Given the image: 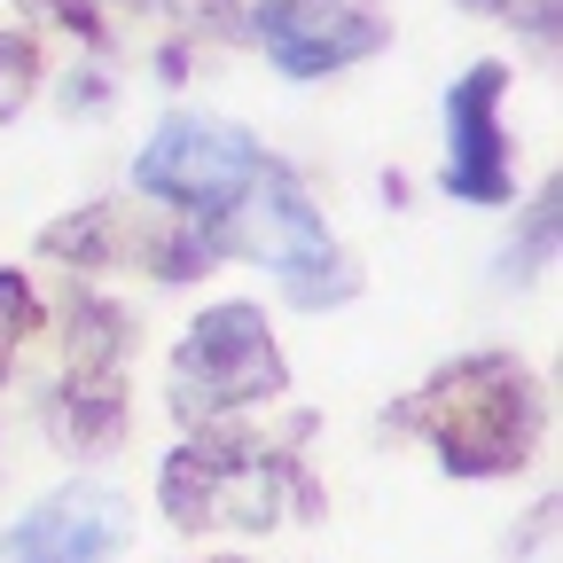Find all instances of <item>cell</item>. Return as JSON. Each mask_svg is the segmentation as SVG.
I'll return each instance as SVG.
<instances>
[{"mask_svg": "<svg viewBox=\"0 0 563 563\" xmlns=\"http://www.w3.org/2000/svg\"><path fill=\"white\" fill-rule=\"evenodd\" d=\"M399 431H415L454 477H509L540 446V384L509 352H462L422 391L399 399Z\"/></svg>", "mask_w": 563, "mask_h": 563, "instance_id": "cell-1", "label": "cell"}, {"mask_svg": "<svg viewBox=\"0 0 563 563\" xmlns=\"http://www.w3.org/2000/svg\"><path fill=\"white\" fill-rule=\"evenodd\" d=\"M157 509L180 532H274L282 517H313V485L282 446L251 431H196L165 454Z\"/></svg>", "mask_w": 563, "mask_h": 563, "instance_id": "cell-2", "label": "cell"}, {"mask_svg": "<svg viewBox=\"0 0 563 563\" xmlns=\"http://www.w3.org/2000/svg\"><path fill=\"white\" fill-rule=\"evenodd\" d=\"M211 258H258L282 274V298L306 306V313H329L344 306L352 290H361V266H352V251H336V235L321 228V211L306 196V180L290 165H274L243 188V203L228 211V220L203 228Z\"/></svg>", "mask_w": 563, "mask_h": 563, "instance_id": "cell-3", "label": "cell"}, {"mask_svg": "<svg viewBox=\"0 0 563 563\" xmlns=\"http://www.w3.org/2000/svg\"><path fill=\"white\" fill-rule=\"evenodd\" d=\"M266 173V150L235 125V118H203V110H173L133 157V188L157 211L211 228L243 203V188Z\"/></svg>", "mask_w": 563, "mask_h": 563, "instance_id": "cell-4", "label": "cell"}, {"mask_svg": "<svg viewBox=\"0 0 563 563\" xmlns=\"http://www.w3.org/2000/svg\"><path fill=\"white\" fill-rule=\"evenodd\" d=\"M290 384V361L274 352V329L258 306L228 298L188 321V336L173 344V376H165V399L180 422H211V415H235V407H258V399H282Z\"/></svg>", "mask_w": 563, "mask_h": 563, "instance_id": "cell-5", "label": "cell"}, {"mask_svg": "<svg viewBox=\"0 0 563 563\" xmlns=\"http://www.w3.org/2000/svg\"><path fill=\"white\" fill-rule=\"evenodd\" d=\"M125 336L133 321L110 298H70V344H63V384L47 391V439L63 454H110L125 439Z\"/></svg>", "mask_w": 563, "mask_h": 563, "instance_id": "cell-6", "label": "cell"}, {"mask_svg": "<svg viewBox=\"0 0 563 563\" xmlns=\"http://www.w3.org/2000/svg\"><path fill=\"white\" fill-rule=\"evenodd\" d=\"M40 251L47 258H63V266H150V274H165V282H188L203 258H211V243H203V228L196 220H157V211H133V203H87V211H63V220L40 235Z\"/></svg>", "mask_w": 563, "mask_h": 563, "instance_id": "cell-7", "label": "cell"}, {"mask_svg": "<svg viewBox=\"0 0 563 563\" xmlns=\"http://www.w3.org/2000/svg\"><path fill=\"white\" fill-rule=\"evenodd\" d=\"M133 540V501L110 477H70L0 532V563H110Z\"/></svg>", "mask_w": 563, "mask_h": 563, "instance_id": "cell-8", "label": "cell"}, {"mask_svg": "<svg viewBox=\"0 0 563 563\" xmlns=\"http://www.w3.org/2000/svg\"><path fill=\"white\" fill-rule=\"evenodd\" d=\"M243 24L290 79H329V70H352L384 47V16L352 9V0H258Z\"/></svg>", "mask_w": 563, "mask_h": 563, "instance_id": "cell-9", "label": "cell"}, {"mask_svg": "<svg viewBox=\"0 0 563 563\" xmlns=\"http://www.w3.org/2000/svg\"><path fill=\"white\" fill-rule=\"evenodd\" d=\"M501 95H509V70L501 63H470L462 79L446 87V188L462 203H509L517 196Z\"/></svg>", "mask_w": 563, "mask_h": 563, "instance_id": "cell-10", "label": "cell"}, {"mask_svg": "<svg viewBox=\"0 0 563 563\" xmlns=\"http://www.w3.org/2000/svg\"><path fill=\"white\" fill-rule=\"evenodd\" d=\"M40 329V298H32V282L16 274V266H0V376L16 368V352H24V336Z\"/></svg>", "mask_w": 563, "mask_h": 563, "instance_id": "cell-11", "label": "cell"}, {"mask_svg": "<svg viewBox=\"0 0 563 563\" xmlns=\"http://www.w3.org/2000/svg\"><path fill=\"white\" fill-rule=\"evenodd\" d=\"M548 251H555V180L532 196V235H517V251L501 258V282H509V290H525V282L548 266Z\"/></svg>", "mask_w": 563, "mask_h": 563, "instance_id": "cell-12", "label": "cell"}, {"mask_svg": "<svg viewBox=\"0 0 563 563\" xmlns=\"http://www.w3.org/2000/svg\"><path fill=\"white\" fill-rule=\"evenodd\" d=\"M40 87V40L32 32H0V118H16Z\"/></svg>", "mask_w": 563, "mask_h": 563, "instance_id": "cell-13", "label": "cell"}, {"mask_svg": "<svg viewBox=\"0 0 563 563\" xmlns=\"http://www.w3.org/2000/svg\"><path fill=\"white\" fill-rule=\"evenodd\" d=\"M32 16H55L63 32H79V40H110L102 32V0H24Z\"/></svg>", "mask_w": 563, "mask_h": 563, "instance_id": "cell-14", "label": "cell"}, {"mask_svg": "<svg viewBox=\"0 0 563 563\" xmlns=\"http://www.w3.org/2000/svg\"><path fill=\"white\" fill-rule=\"evenodd\" d=\"M211 563H243V555H211Z\"/></svg>", "mask_w": 563, "mask_h": 563, "instance_id": "cell-15", "label": "cell"}]
</instances>
